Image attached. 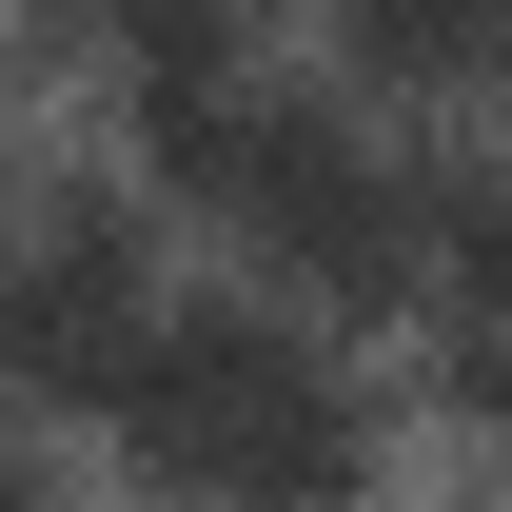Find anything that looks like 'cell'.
<instances>
[{
  "mask_svg": "<svg viewBox=\"0 0 512 512\" xmlns=\"http://www.w3.org/2000/svg\"><path fill=\"white\" fill-rule=\"evenodd\" d=\"M119 453L197 512H355L375 493V375L296 296H158L119 375Z\"/></svg>",
  "mask_w": 512,
  "mask_h": 512,
  "instance_id": "cell-1",
  "label": "cell"
},
{
  "mask_svg": "<svg viewBox=\"0 0 512 512\" xmlns=\"http://www.w3.org/2000/svg\"><path fill=\"white\" fill-rule=\"evenodd\" d=\"M138 138H158V178H178L237 256H276V296L414 316V158H375L335 99L217 60V79H158V99H138Z\"/></svg>",
  "mask_w": 512,
  "mask_h": 512,
  "instance_id": "cell-2",
  "label": "cell"
},
{
  "mask_svg": "<svg viewBox=\"0 0 512 512\" xmlns=\"http://www.w3.org/2000/svg\"><path fill=\"white\" fill-rule=\"evenodd\" d=\"M138 335H158V237H138V197H20L0 217V394H40V414H119Z\"/></svg>",
  "mask_w": 512,
  "mask_h": 512,
  "instance_id": "cell-3",
  "label": "cell"
},
{
  "mask_svg": "<svg viewBox=\"0 0 512 512\" xmlns=\"http://www.w3.org/2000/svg\"><path fill=\"white\" fill-rule=\"evenodd\" d=\"M355 60L414 79V99H512V0H335Z\"/></svg>",
  "mask_w": 512,
  "mask_h": 512,
  "instance_id": "cell-4",
  "label": "cell"
},
{
  "mask_svg": "<svg viewBox=\"0 0 512 512\" xmlns=\"http://www.w3.org/2000/svg\"><path fill=\"white\" fill-rule=\"evenodd\" d=\"M79 20H99V40L138 60V99H158V79H217V60H237L256 0H79Z\"/></svg>",
  "mask_w": 512,
  "mask_h": 512,
  "instance_id": "cell-5",
  "label": "cell"
},
{
  "mask_svg": "<svg viewBox=\"0 0 512 512\" xmlns=\"http://www.w3.org/2000/svg\"><path fill=\"white\" fill-rule=\"evenodd\" d=\"M0 512H60V493H40V453H20V414H0Z\"/></svg>",
  "mask_w": 512,
  "mask_h": 512,
  "instance_id": "cell-6",
  "label": "cell"
}]
</instances>
